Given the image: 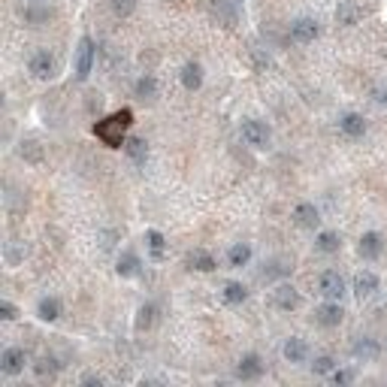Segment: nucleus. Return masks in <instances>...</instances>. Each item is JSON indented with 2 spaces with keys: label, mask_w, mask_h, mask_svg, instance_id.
<instances>
[{
  "label": "nucleus",
  "mask_w": 387,
  "mask_h": 387,
  "mask_svg": "<svg viewBox=\"0 0 387 387\" xmlns=\"http://www.w3.org/2000/svg\"><path fill=\"white\" fill-rule=\"evenodd\" d=\"M130 124H133V112L130 109H118V112H112L109 118L94 124V136L103 145H109V149H124Z\"/></svg>",
  "instance_id": "obj_1"
},
{
  "label": "nucleus",
  "mask_w": 387,
  "mask_h": 387,
  "mask_svg": "<svg viewBox=\"0 0 387 387\" xmlns=\"http://www.w3.org/2000/svg\"><path fill=\"white\" fill-rule=\"evenodd\" d=\"M242 140L248 145H254V149H267L269 140H272V130H269L267 121L248 118V121H242Z\"/></svg>",
  "instance_id": "obj_2"
},
{
  "label": "nucleus",
  "mask_w": 387,
  "mask_h": 387,
  "mask_svg": "<svg viewBox=\"0 0 387 387\" xmlns=\"http://www.w3.org/2000/svg\"><path fill=\"white\" fill-rule=\"evenodd\" d=\"M94 40L91 37H82L76 45V79L79 82H85V79L91 76V67H94Z\"/></svg>",
  "instance_id": "obj_3"
},
{
  "label": "nucleus",
  "mask_w": 387,
  "mask_h": 387,
  "mask_svg": "<svg viewBox=\"0 0 387 387\" xmlns=\"http://www.w3.org/2000/svg\"><path fill=\"white\" fill-rule=\"evenodd\" d=\"M318 291H321L327 300H342L345 297V279L339 276L336 269H327V272H321V279H318Z\"/></svg>",
  "instance_id": "obj_4"
},
{
  "label": "nucleus",
  "mask_w": 387,
  "mask_h": 387,
  "mask_svg": "<svg viewBox=\"0 0 387 387\" xmlns=\"http://www.w3.org/2000/svg\"><path fill=\"white\" fill-rule=\"evenodd\" d=\"M272 305L281 312H293V309H300V291L293 288V284H279L276 291H272Z\"/></svg>",
  "instance_id": "obj_5"
},
{
  "label": "nucleus",
  "mask_w": 387,
  "mask_h": 387,
  "mask_svg": "<svg viewBox=\"0 0 387 387\" xmlns=\"http://www.w3.org/2000/svg\"><path fill=\"white\" fill-rule=\"evenodd\" d=\"M206 13L218 21V25L224 28H233L236 25V6L230 4V0H206Z\"/></svg>",
  "instance_id": "obj_6"
},
{
  "label": "nucleus",
  "mask_w": 387,
  "mask_h": 387,
  "mask_svg": "<svg viewBox=\"0 0 387 387\" xmlns=\"http://www.w3.org/2000/svg\"><path fill=\"white\" fill-rule=\"evenodd\" d=\"M318 33H321V25L315 18H297L291 25V40L293 43H315Z\"/></svg>",
  "instance_id": "obj_7"
},
{
  "label": "nucleus",
  "mask_w": 387,
  "mask_h": 387,
  "mask_svg": "<svg viewBox=\"0 0 387 387\" xmlns=\"http://www.w3.org/2000/svg\"><path fill=\"white\" fill-rule=\"evenodd\" d=\"M342 318H345V312H342V305H339V300H330V303L315 309V321L321 327H339L342 324Z\"/></svg>",
  "instance_id": "obj_8"
},
{
  "label": "nucleus",
  "mask_w": 387,
  "mask_h": 387,
  "mask_svg": "<svg viewBox=\"0 0 387 387\" xmlns=\"http://www.w3.org/2000/svg\"><path fill=\"white\" fill-rule=\"evenodd\" d=\"M360 18H363V6L357 4V0H339V4H336V21H339V25L354 28Z\"/></svg>",
  "instance_id": "obj_9"
},
{
  "label": "nucleus",
  "mask_w": 387,
  "mask_h": 387,
  "mask_svg": "<svg viewBox=\"0 0 387 387\" xmlns=\"http://www.w3.org/2000/svg\"><path fill=\"white\" fill-rule=\"evenodd\" d=\"M25 363H28L25 351H21V348H6L4 354H0V372H4V375H18L21 369H25Z\"/></svg>",
  "instance_id": "obj_10"
},
{
  "label": "nucleus",
  "mask_w": 387,
  "mask_h": 387,
  "mask_svg": "<svg viewBox=\"0 0 387 387\" xmlns=\"http://www.w3.org/2000/svg\"><path fill=\"white\" fill-rule=\"evenodd\" d=\"M236 375H239L242 381H257L260 375H264V360H260L257 354H245L242 360H239Z\"/></svg>",
  "instance_id": "obj_11"
},
{
  "label": "nucleus",
  "mask_w": 387,
  "mask_h": 387,
  "mask_svg": "<svg viewBox=\"0 0 387 387\" xmlns=\"http://www.w3.org/2000/svg\"><path fill=\"white\" fill-rule=\"evenodd\" d=\"M357 252H360V257L375 260V257H378V254L384 252V239H381V233H375V230L363 233V236H360V245H357Z\"/></svg>",
  "instance_id": "obj_12"
},
{
  "label": "nucleus",
  "mask_w": 387,
  "mask_h": 387,
  "mask_svg": "<svg viewBox=\"0 0 387 387\" xmlns=\"http://www.w3.org/2000/svg\"><path fill=\"white\" fill-rule=\"evenodd\" d=\"M55 70H58V67H55V58H52V55L45 52V49H40V52L30 58V73L37 76V79H52Z\"/></svg>",
  "instance_id": "obj_13"
},
{
  "label": "nucleus",
  "mask_w": 387,
  "mask_h": 387,
  "mask_svg": "<svg viewBox=\"0 0 387 387\" xmlns=\"http://www.w3.org/2000/svg\"><path fill=\"white\" fill-rule=\"evenodd\" d=\"M375 291H378V276H375V272H369V269L357 272V279H354V293H357V300H369Z\"/></svg>",
  "instance_id": "obj_14"
},
{
  "label": "nucleus",
  "mask_w": 387,
  "mask_h": 387,
  "mask_svg": "<svg viewBox=\"0 0 387 387\" xmlns=\"http://www.w3.org/2000/svg\"><path fill=\"white\" fill-rule=\"evenodd\" d=\"M293 221L300 227H305V230H315V227L321 224V212H318L312 203H300V206L293 209Z\"/></svg>",
  "instance_id": "obj_15"
},
{
  "label": "nucleus",
  "mask_w": 387,
  "mask_h": 387,
  "mask_svg": "<svg viewBox=\"0 0 387 387\" xmlns=\"http://www.w3.org/2000/svg\"><path fill=\"white\" fill-rule=\"evenodd\" d=\"M339 130L351 136V140H357V136L366 133V121H363V116H357V112H345V116L339 118Z\"/></svg>",
  "instance_id": "obj_16"
},
{
  "label": "nucleus",
  "mask_w": 387,
  "mask_h": 387,
  "mask_svg": "<svg viewBox=\"0 0 387 387\" xmlns=\"http://www.w3.org/2000/svg\"><path fill=\"white\" fill-rule=\"evenodd\" d=\"M281 354H284V360L288 363H303L305 357H309V345L303 342V339H297V336H291L288 342H284V348H281Z\"/></svg>",
  "instance_id": "obj_17"
},
{
  "label": "nucleus",
  "mask_w": 387,
  "mask_h": 387,
  "mask_svg": "<svg viewBox=\"0 0 387 387\" xmlns=\"http://www.w3.org/2000/svg\"><path fill=\"white\" fill-rule=\"evenodd\" d=\"M124 152H128V157H130L136 167H142L145 157H149V145H145L142 136H128V142H124Z\"/></svg>",
  "instance_id": "obj_18"
},
{
  "label": "nucleus",
  "mask_w": 387,
  "mask_h": 387,
  "mask_svg": "<svg viewBox=\"0 0 387 387\" xmlns=\"http://www.w3.org/2000/svg\"><path fill=\"white\" fill-rule=\"evenodd\" d=\"M179 76H181V85H185L188 91H197L203 85V67L197 61H188L185 67H181Z\"/></svg>",
  "instance_id": "obj_19"
},
{
  "label": "nucleus",
  "mask_w": 387,
  "mask_h": 387,
  "mask_svg": "<svg viewBox=\"0 0 387 387\" xmlns=\"http://www.w3.org/2000/svg\"><path fill=\"white\" fill-rule=\"evenodd\" d=\"M37 315H40V321H58L61 318V300L58 297H43L40 305H37Z\"/></svg>",
  "instance_id": "obj_20"
},
{
  "label": "nucleus",
  "mask_w": 387,
  "mask_h": 387,
  "mask_svg": "<svg viewBox=\"0 0 387 387\" xmlns=\"http://www.w3.org/2000/svg\"><path fill=\"white\" fill-rule=\"evenodd\" d=\"M339 245H342V239H339V233H333V230H321L318 239H315V248L318 252H324V254H336Z\"/></svg>",
  "instance_id": "obj_21"
},
{
  "label": "nucleus",
  "mask_w": 387,
  "mask_h": 387,
  "mask_svg": "<svg viewBox=\"0 0 387 387\" xmlns=\"http://www.w3.org/2000/svg\"><path fill=\"white\" fill-rule=\"evenodd\" d=\"M248 260H252V245H245V242H236L230 252H227V264H230L233 269L239 267H245Z\"/></svg>",
  "instance_id": "obj_22"
},
{
  "label": "nucleus",
  "mask_w": 387,
  "mask_h": 387,
  "mask_svg": "<svg viewBox=\"0 0 387 387\" xmlns=\"http://www.w3.org/2000/svg\"><path fill=\"white\" fill-rule=\"evenodd\" d=\"M116 272H118L121 279L136 276V272H140V257H136L133 252H124V254L118 257V264H116Z\"/></svg>",
  "instance_id": "obj_23"
},
{
  "label": "nucleus",
  "mask_w": 387,
  "mask_h": 387,
  "mask_svg": "<svg viewBox=\"0 0 387 387\" xmlns=\"http://www.w3.org/2000/svg\"><path fill=\"white\" fill-rule=\"evenodd\" d=\"M245 300H248V291H245L242 281H227L224 284V303L236 305V303H245Z\"/></svg>",
  "instance_id": "obj_24"
},
{
  "label": "nucleus",
  "mask_w": 387,
  "mask_h": 387,
  "mask_svg": "<svg viewBox=\"0 0 387 387\" xmlns=\"http://www.w3.org/2000/svg\"><path fill=\"white\" fill-rule=\"evenodd\" d=\"M58 369H61V363L55 360V357H40L37 363H33V372H37L40 378H55Z\"/></svg>",
  "instance_id": "obj_25"
},
{
  "label": "nucleus",
  "mask_w": 387,
  "mask_h": 387,
  "mask_svg": "<svg viewBox=\"0 0 387 387\" xmlns=\"http://www.w3.org/2000/svg\"><path fill=\"white\" fill-rule=\"evenodd\" d=\"M145 242H149V252L155 260H164V248H167V239L161 230H149L145 233Z\"/></svg>",
  "instance_id": "obj_26"
},
{
  "label": "nucleus",
  "mask_w": 387,
  "mask_h": 387,
  "mask_svg": "<svg viewBox=\"0 0 387 387\" xmlns=\"http://www.w3.org/2000/svg\"><path fill=\"white\" fill-rule=\"evenodd\" d=\"M351 354H354L357 360H375L378 357V345H375L372 339H360V342L351 348Z\"/></svg>",
  "instance_id": "obj_27"
},
{
  "label": "nucleus",
  "mask_w": 387,
  "mask_h": 387,
  "mask_svg": "<svg viewBox=\"0 0 387 387\" xmlns=\"http://www.w3.org/2000/svg\"><path fill=\"white\" fill-rule=\"evenodd\" d=\"M136 97L140 100H155L157 97V79L155 76H142L136 82Z\"/></svg>",
  "instance_id": "obj_28"
},
{
  "label": "nucleus",
  "mask_w": 387,
  "mask_h": 387,
  "mask_svg": "<svg viewBox=\"0 0 387 387\" xmlns=\"http://www.w3.org/2000/svg\"><path fill=\"white\" fill-rule=\"evenodd\" d=\"M18 152H21V157H25L28 164H40V161H43V145H40L37 140H25Z\"/></svg>",
  "instance_id": "obj_29"
},
{
  "label": "nucleus",
  "mask_w": 387,
  "mask_h": 387,
  "mask_svg": "<svg viewBox=\"0 0 387 387\" xmlns=\"http://www.w3.org/2000/svg\"><path fill=\"white\" fill-rule=\"evenodd\" d=\"M188 264H191L194 269H200V272H212V269H215V257H212L209 252H191Z\"/></svg>",
  "instance_id": "obj_30"
},
{
  "label": "nucleus",
  "mask_w": 387,
  "mask_h": 387,
  "mask_svg": "<svg viewBox=\"0 0 387 387\" xmlns=\"http://www.w3.org/2000/svg\"><path fill=\"white\" fill-rule=\"evenodd\" d=\"M155 315H157V309H155L152 303L140 305V312H136V330H149L155 324Z\"/></svg>",
  "instance_id": "obj_31"
},
{
  "label": "nucleus",
  "mask_w": 387,
  "mask_h": 387,
  "mask_svg": "<svg viewBox=\"0 0 387 387\" xmlns=\"http://www.w3.org/2000/svg\"><path fill=\"white\" fill-rule=\"evenodd\" d=\"M25 254H28V245H25V242H18V239H13V242L6 245V264H9V267H16Z\"/></svg>",
  "instance_id": "obj_32"
},
{
  "label": "nucleus",
  "mask_w": 387,
  "mask_h": 387,
  "mask_svg": "<svg viewBox=\"0 0 387 387\" xmlns=\"http://www.w3.org/2000/svg\"><path fill=\"white\" fill-rule=\"evenodd\" d=\"M312 372H315V375H330V372H336V360L330 357V354L315 357V363H312Z\"/></svg>",
  "instance_id": "obj_33"
},
{
  "label": "nucleus",
  "mask_w": 387,
  "mask_h": 387,
  "mask_svg": "<svg viewBox=\"0 0 387 387\" xmlns=\"http://www.w3.org/2000/svg\"><path fill=\"white\" fill-rule=\"evenodd\" d=\"M133 9H136V0H112V13H116L118 18L133 16Z\"/></svg>",
  "instance_id": "obj_34"
},
{
  "label": "nucleus",
  "mask_w": 387,
  "mask_h": 387,
  "mask_svg": "<svg viewBox=\"0 0 387 387\" xmlns=\"http://www.w3.org/2000/svg\"><path fill=\"white\" fill-rule=\"evenodd\" d=\"M0 318H4V321H16V318H18V309H16V305L13 303H0Z\"/></svg>",
  "instance_id": "obj_35"
},
{
  "label": "nucleus",
  "mask_w": 387,
  "mask_h": 387,
  "mask_svg": "<svg viewBox=\"0 0 387 387\" xmlns=\"http://www.w3.org/2000/svg\"><path fill=\"white\" fill-rule=\"evenodd\" d=\"M333 381H336V384H351V381H354V372H348V369H336V372H333Z\"/></svg>",
  "instance_id": "obj_36"
},
{
  "label": "nucleus",
  "mask_w": 387,
  "mask_h": 387,
  "mask_svg": "<svg viewBox=\"0 0 387 387\" xmlns=\"http://www.w3.org/2000/svg\"><path fill=\"white\" fill-rule=\"evenodd\" d=\"M372 97H375V103H381V106H387V85H378L372 91Z\"/></svg>",
  "instance_id": "obj_37"
},
{
  "label": "nucleus",
  "mask_w": 387,
  "mask_h": 387,
  "mask_svg": "<svg viewBox=\"0 0 387 387\" xmlns=\"http://www.w3.org/2000/svg\"><path fill=\"white\" fill-rule=\"evenodd\" d=\"M82 384H103V378H100V375H94V372H88V375H82Z\"/></svg>",
  "instance_id": "obj_38"
}]
</instances>
